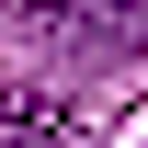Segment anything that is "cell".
Wrapping results in <instances>:
<instances>
[{
  "instance_id": "6da1fadb",
  "label": "cell",
  "mask_w": 148,
  "mask_h": 148,
  "mask_svg": "<svg viewBox=\"0 0 148 148\" xmlns=\"http://www.w3.org/2000/svg\"><path fill=\"white\" fill-rule=\"evenodd\" d=\"M69 12H91V0H0V23H34V34H69Z\"/></svg>"
},
{
  "instance_id": "7a4b0ae2",
  "label": "cell",
  "mask_w": 148,
  "mask_h": 148,
  "mask_svg": "<svg viewBox=\"0 0 148 148\" xmlns=\"http://www.w3.org/2000/svg\"><path fill=\"white\" fill-rule=\"evenodd\" d=\"M0 148H23V137H0Z\"/></svg>"
}]
</instances>
